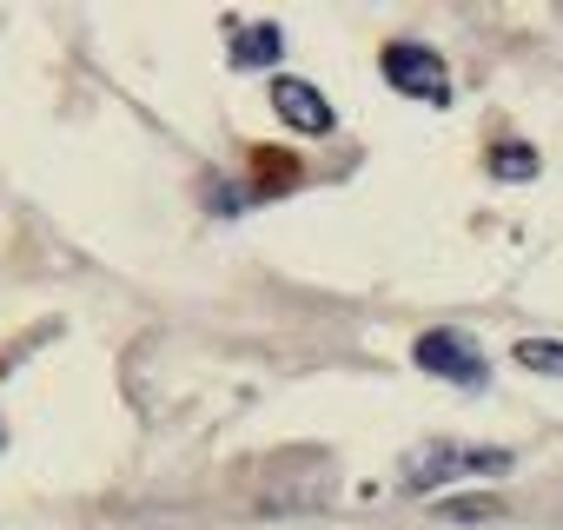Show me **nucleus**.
I'll return each mask as SVG.
<instances>
[{"instance_id": "f257e3e1", "label": "nucleus", "mask_w": 563, "mask_h": 530, "mask_svg": "<svg viewBox=\"0 0 563 530\" xmlns=\"http://www.w3.org/2000/svg\"><path fill=\"white\" fill-rule=\"evenodd\" d=\"M517 464V451L504 444H457V438H431L418 451H405V484L411 490H431V484H457V477H504Z\"/></svg>"}, {"instance_id": "f03ea898", "label": "nucleus", "mask_w": 563, "mask_h": 530, "mask_svg": "<svg viewBox=\"0 0 563 530\" xmlns=\"http://www.w3.org/2000/svg\"><path fill=\"white\" fill-rule=\"evenodd\" d=\"M411 358H418L424 378H444V385H457V391H477V385L490 378V365L477 358V345H471L464 332H451V325L424 332V339L411 345Z\"/></svg>"}, {"instance_id": "7ed1b4c3", "label": "nucleus", "mask_w": 563, "mask_h": 530, "mask_svg": "<svg viewBox=\"0 0 563 530\" xmlns=\"http://www.w3.org/2000/svg\"><path fill=\"white\" fill-rule=\"evenodd\" d=\"M378 67H385V80H391L398 93H411V100H431V107L451 100V74H444V60H438L431 47H418V41H391V47L378 54Z\"/></svg>"}, {"instance_id": "20e7f679", "label": "nucleus", "mask_w": 563, "mask_h": 530, "mask_svg": "<svg viewBox=\"0 0 563 530\" xmlns=\"http://www.w3.org/2000/svg\"><path fill=\"white\" fill-rule=\"evenodd\" d=\"M272 113L286 120L292 133H332L339 126V113L325 107V93L312 80H272Z\"/></svg>"}, {"instance_id": "39448f33", "label": "nucleus", "mask_w": 563, "mask_h": 530, "mask_svg": "<svg viewBox=\"0 0 563 530\" xmlns=\"http://www.w3.org/2000/svg\"><path fill=\"white\" fill-rule=\"evenodd\" d=\"M278 54H286V34H278V27H239V34H232V67H239V74L272 67Z\"/></svg>"}, {"instance_id": "423d86ee", "label": "nucleus", "mask_w": 563, "mask_h": 530, "mask_svg": "<svg viewBox=\"0 0 563 530\" xmlns=\"http://www.w3.org/2000/svg\"><path fill=\"white\" fill-rule=\"evenodd\" d=\"M517 365L523 372H543V378H563V339H523L517 345Z\"/></svg>"}, {"instance_id": "0eeeda50", "label": "nucleus", "mask_w": 563, "mask_h": 530, "mask_svg": "<svg viewBox=\"0 0 563 530\" xmlns=\"http://www.w3.org/2000/svg\"><path fill=\"white\" fill-rule=\"evenodd\" d=\"M490 173H497V179H537V153H530L523 140H504V146L490 153Z\"/></svg>"}, {"instance_id": "6e6552de", "label": "nucleus", "mask_w": 563, "mask_h": 530, "mask_svg": "<svg viewBox=\"0 0 563 530\" xmlns=\"http://www.w3.org/2000/svg\"><path fill=\"white\" fill-rule=\"evenodd\" d=\"M444 517L451 523H484V517H497V504L490 497H457V504H444Z\"/></svg>"}]
</instances>
